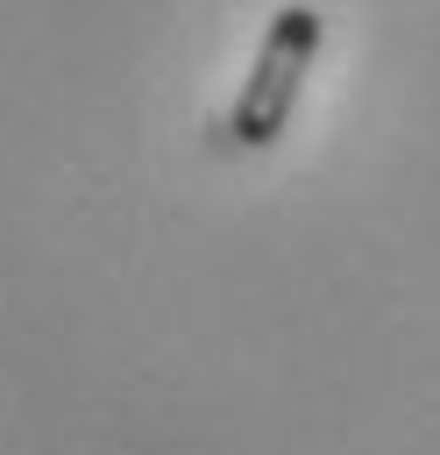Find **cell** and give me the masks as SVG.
<instances>
[{"label":"cell","instance_id":"1","mask_svg":"<svg viewBox=\"0 0 440 455\" xmlns=\"http://www.w3.org/2000/svg\"><path fill=\"white\" fill-rule=\"evenodd\" d=\"M312 57H319V14L298 7V0L277 7L270 28H263V43H255V64L241 71V92H234V107H227V135H234L241 149H270V142L284 135Z\"/></svg>","mask_w":440,"mask_h":455}]
</instances>
